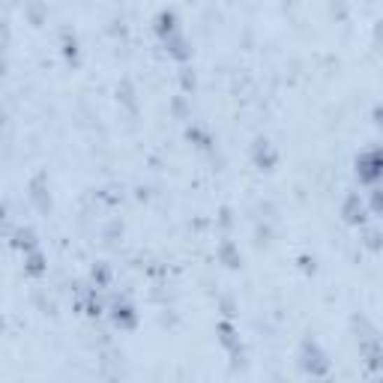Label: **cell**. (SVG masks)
I'll return each instance as SVG.
<instances>
[{
	"instance_id": "4",
	"label": "cell",
	"mask_w": 383,
	"mask_h": 383,
	"mask_svg": "<svg viewBox=\"0 0 383 383\" xmlns=\"http://www.w3.org/2000/svg\"><path fill=\"white\" fill-rule=\"evenodd\" d=\"M342 219L347 222V225H366V204H363V198L356 195V192H347L345 201H342Z\"/></svg>"
},
{
	"instance_id": "12",
	"label": "cell",
	"mask_w": 383,
	"mask_h": 383,
	"mask_svg": "<svg viewBox=\"0 0 383 383\" xmlns=\"http://www.w3.org/2000/svg\"><path fill=\"white\" fill-rule=\"evenodd\" d=\"M219 333H222V335H219V342L225 345V347L231 350V354H237V350H240V338H237V333H233V326H231L228 321H222V324H219Z\"/></svg>"
},
{
	"instance_id": "9",
	"label": "cell",
	"mask_w": 383,
	"mask_h": 383,
	"mask_svg": "<svg viewBox=\"0 0 383 383\" xmlns=\"http://www.w3.org/2000/svg\"><path fill=\"white\" fill-rule=\"evenodd\" d=\"M24 270H27V275H34V279H39V275L45 273V254H42L39 249H30V252H24Z\"/></svg>"
},
{
	"instance_id": "17",
	"label": "cell",
	"mask_w": 383,
	"mask_h": 383,
	"mask_svg": "<svg viewBox=\"0 0 383 383\" xmlns=\"http://www.w3.org/2000/svg\"><path fill=\"white\" fill-rule=\"evenodd\" d=\"M102 312V303H99V296H96V291L87 294V315H99Z\"/></svg>"
},
{
	"instance_id": "5",
	"label": "cell",
	"mask_w": 383,
	"mask_h": 383,
	"mask_svg": "<svg viewBox=\"0 0 383 383\" xmlns=\"http://www.w3.org/2000/svg\"><path fill=\"white\" fill-rule=\"evenodd\" d=\"M252 162L261 168V171H273L275 162H279V150L270 144V141H263V138H258L252 147Z\"/></svg>"
},
{
	"instance_id": "14",
	"label": "cell",
	"mask_w": 383,
	"mask_h": 383,
	"mask_svg": "<svg viewBox=\"0 0 383 383\" xmlns=\"http://www.w3.org/2000/svg\"><path fill=\"white\" fill-rule=\"evenodd\" d=\"M63 55H66V60L72 63V66H75L78 63V39H75V34H63Z\"/></svg>"
},
{
	"instance_id": "8",
	"label": "cell",
	"mask_w": 383,
	"mask_h": 383,
	"mask_svg": "<svg viewBox=\"0 0 383 383\" xmlns=\"http://www.w3.org/2000/svg\"><path fill=\"white\" fill-rule=\"evenodd\" d=\"M180 30V18H177V13L174 9H162V13L156 15V34H159V39H168V36H174Z\"/></svg>"
},
{
	"instance_id": "18",
	"label": "cell",
	"mask_w": 383,
	"mask_h": 383,
	"mask_svg": "<svg viewBox=\"0 0 383 383\" xmlns=\"http://www.w3.org/2000/svg\"><path fill=\"white\" fill-rule=\"evenodd\" d=\"M96 279H99L102 284H105V282H108V270H105V267H102V263H99V267H93V282H96Z\"/></svg>"
},
{
	"instance_id": "13",
	"label": "cell",
	"mask_w": 383,
	"mask_h": 383,
	"mask_svg": "<svg viewBox=\"0 0 383 383\" xmlns=\"http://www.w3.org/2000/svg\"><path fill=\"white\" fill-rule=\"evenodd\" d=\"M15 249H24V252L39 249V246H36V233L30 231V228H18V231H15Z\"/></svg>"
},
{
	"instance_id": "15",
	"label": "cell",
	"mask_w": 383,
	"mask_h": 383,
	"mask_svg": "<svg viewBox=\"0 0 383 383\" xmlns=\"http://www.w3.org/2000/svg\"><path fill=\"white\" fill-rule=\"evenodd\" d=\"M366 246H368L371 252H380V249H383V233H380L377 228H368V231H366Z\"/></svg>"
},
{
	"instance_id": "6",
	"label": "cell",
	"mask_w": 383,
	"mask_h": 383,
	"mask_svg": "<svg viewBox=\"0 0 383 383\" xmlns=\"http://www.w3.org/2000/svg\"><path fill=\"white\" fill-rule=\"evenodd\" d=\"M111 321H114V326H120V329H132V326L138 324V312H135V305H129L126 300L114 303V305H111Z\"/></svg>"
},
{
	"instance_id": "1",
	"label": "cell",
	"mask_w": 383,
	"mask_h": 383,
	"mask_svg": "<svg viewBox=\"0 0 383 383\" xmlns=\"http://www.w3.org/2000/svg\"><path fill=\"white\" fill-rule=\"evenodd\" d=\"M356 180L363 186H377L383 180V147H371L356 156Z\"/></svg>"
},
{
	"instance_id": "7",
	"label": "cell",
	"mask_w": 383,
	"mask_h": 383,
	"mask_svg": "<svg viewBox=\"0 0 383 383\" xmlns=\"http://www.w3.org/2000/svg\"><path fill=\"white\" fill-rule=\"evenodd\" d=\"M165 48H168V55H171L174 60H180V63H186L192 57V48H189V39H186L183 30H177L174 36H168L165 39Z\"/></svg>"
},
{
	"instance_id": "20",
	"label": "cell",
	"mask_w": 383,
	"mask_h": 383,
	"mask_svg": "<svg viewBox=\"0 0 383 383\" xmlns=\"http://www.w3.org/2000/svg\"><path fill=\"white\" fill-rule=\"evenodd\" d=\"M183 87H195V75H189V69H183Z\"/></svg>"
},
{
	"instance_id": "19",
	"label": "cell",
	"mask_w": 383,
	"mask_h": 383,
	"mask_svg": "<svg viewBox=\"0 0 383 383\" xmlns=\"http://www.w3.org/2000/svg\"><path fill=\"white\" fill-rule=\"evenodd\" d=\"M375 123H377V129H383V102L375 108Z\"/></svg>"
},
{
	"instance_id": "16",
	"label": "cell",
	"mask_w": 383,
	"mask_h": 383,
	"mask_svg": "<svg viewBox=\"0 0 383 383\" xmlns=\"http://www.w3.org/2000/svg\"><path fill=\"white\" fill-rule=\"evenodd\" d=\"M368 207H371V212H375V216L383 219V189H380V186L371 189V201H368Z\"/></svg>"
},
{
	"instance_id": "2",
	"label": "cell",
	"mask_w": 383,
	"mask_h": 383,
	"mask_svg": "<svg viewBox=\"0 0 383 383\" xmlns=\"http://www.w3.org/2000/svg\"><path fill=\"white\" fill-rule=\"evenodd\" d=\"M300 368L312 377H324L329 375V356L324 354V347L315 342V338H305L300 347Z\"/></svg>"
},
{
	"instance_id": "3",
	"label": "cell",
	"mask_w": 383,
	"mask_h": 383,
	"mask_svg": "<svg viewBox=\"0 0 383 383\" xmlns=\"http://www.w3.org/2000/svg\"><path fill=\"white\" fill-rule=\"evenodd\" d=\"M356 342H359V354L366 356V366L368 368H383V342L375 335V333H368V335H356Z\"/></svg>"
},
{
	"instance_id": "10",
	"label": "cell",
	"mask_w": 383,
	"mask_h": 383,
	"mask_svg": "<svg viewBox=\"0 0 383 383\" xmlns=\"http://www.w3.org/2000/svg\"><path fill=\"white\" fill-rule=\"evenodd\" d=\"M219 258H222V263H225V267H231V270H237L240 263H243V254H240V249L233 246L231 240H225L219 246Z\"/></svg>"
},
{
	"instance_id": "11",
	"label": "cell",
	"mask_w": 383,
	"mask_h": 383,
	"mask_svg": "<svg viewBox=\"0 0 383 383\" xmlns=\"http://www.w3.org/2000/svg\"><path fill=\"white\" fill-rule=\"evenodd\" d=\"M42 183H45V177H36L34 183H30V198H34V201H36V207H39L42 212H45V210L51 207V198L45 195V186H42Z\"/></svg>"
}]
</instances>
